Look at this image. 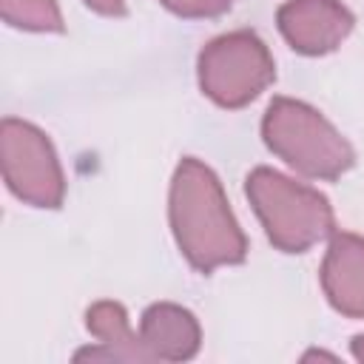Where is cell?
Masks as SVG:
<instances>
[{"mask_svg": "<svg viewBox=\"0 0 364 364\" xmlns=\"http://www.w3.org/2000/svg\"><path fill=\"white\" fill-rule=\"evenodd\" d=\"M168 219L179 253L199 273L239 264L247 256V239L228 205L219 176L193 156H185L171 179Z\"/></svg>", "mask_w": 364, "mask_h": 364, "instance_id": "obj_1", "label": "cell"}, {"mask_svg": "<svg viewBox=\"0 0 364 364\" xmlns=\"http://www.w3.org/2000/svg\"><path fill=\"white\" fill-rule=\"evenodd\" d=\"M0 14L23 31H63L57 0H0Z\"/></svg>", "mask_w": 364, "mask_h": 364, "instance_id": "obj_10", "label": "cell"}, {"mask_svg": "<svg viewBox=\"0 0 364 364\" xmlns=\"http://www.w3.org/2000/svg\"><path fill=\"white\" fill-rule=\"evenodd\" d=\"M139 338L151 361H188L199 353L202 330L188 307L156 301L139 318Z\"/></svg>", "mask_w": 364, "mask_h": 364, "instance_id": "obj_8", "label": "cell"}, {"mask_svg": "<svg viewBox=\"0 0 364 364\" xmlns=\"http://www.w3.org/2000/svg\"><path fill=\"white\" fill-rule=\"evenodd\" d=\"M88 9H94L97 14L105 17H122L125 14V0H82Z\"/></svg>", "mask_w": 364, "mask_h": 364, "instance_id": "obj_12", "label": "cell"}, {"mask_svg": "<svg viewBox=\"0 0 364 364\" xmlns=\"http://www.w3.org/2000/svg\"><path fill=\"white\" fill-rule=\"evenodd\" d=\"M168 11H173L176 17H188V20H196V17H219L225 14L233 0H159Z\"/></svg>", "mask_w": 364, "mask_h": 364, "instance_id": "obj_11", "label": "cell"}, {"mask_svg": "<svg viewBox=\"0 0 364 364\" xmlns=\"http://www.w3.org/2000/svg\"><path fill=\"white\" fill-rule=\"evenodd\" d=\"M350 350H353V358L364 361V336H355V338L350 341Z\"/></svg>", "mask_w": 364, "mask_h": 364, "instance_id": "obj_13", "label": "cell"}, {"mask_svg": "<svg viewBox=\"0 0 364 364\" xmlns=\"http://www.w3.org/2000/svg\"><path fill=\"white\" fill-rule=\"evenodd\" d=\"M85 327L100 344L117 350L122 361H151L139 333L131 327V318L119 301H94L85 310Z\"/></svg>", "mask_w": 364, "mask_h": 364, "instance_id": "obj_9", "label": "cell"}, {"mask_svg": "<svg viewBox=\"0 0 364 364\" xmlns=\"http://www.w3.org/2000/svg\"><path fill=\"white\" fill-rule=\"evenodd\" d=\"M245 193L267 239L284 253H304L333 236L336 219L327 196L304 182L273 168H253L245 179Z\"/></svg>", "mask_w": 364, "mask_h": 364, "instance_id": "obj_3", "label": "cell"}, {"mask_svg": "<svg viewBox=\"0 0 364 364\" xmlns=\"http://www.w3.org/2000/svg\"><path fill=\"white\" fill-rule=\"evenodd\" d=\"M321 290L333 310L364 318V236L333 233L321 262Z\"/></svg>", "mask_w": 364, "mask_h": 364, "instance_id": "obj_7", "label": "cell"}, {"mask_svg": "<svg viewBox=\"0 0 364 364\" xmlns=\"http://www.w3.org/2000/svg\"><path fill=\"white\" fill-rule=\"evenodd\" d=\"M276 23L293 51L318 57L336 51L350 37L355 17L341 0H287Z\"/></svg>", "mask_w": 364, "mask_h": 364, "instance_id": "obj_6", "label": "cell"}, {"mask_svg": "<svg viewBox=\"0 0 364 364\" xmlns=\"http://www.w3.org/2000/svg\"><path fill=\"white\" fill-rule=\"evenodd\" d=\"M310 358H330V361H336V355H333V353H324V350H310V353H304V361H310Z\"/></svg>", "mask_w": 364, "mask_h": 364, "instance_id": "obj_14", "label": "cell"}, {"mask_svg": "<svg viewBox=\"0 0 364 364\" xmlns=\"http://www.w3.org/2000/svg\"><path fill=\"white\" fill-rule=\"evenodd\" d=\"M0 165L9 191L31 208H60L65 176L51 139L31 122L6 117L0 122Z\"/></svg>", "mask_w": 364, "mask_h": 364, "instance_id": "obj_5", "label": "cell"}, {"mask_svg": "<svg viewBox=\"0 0 364 364\" xmlns=\"http://www.w3.org/2000/svg\"><path fill=\"white\" fill-rule=\"evenodd\" d=\"M196 77L208 100L222 108H242L276 80V63L259 34L239 28L213 37L199 51Z\"/></svg>", "mask_w": 364, "mask_h": 364, "instance_id": "obj_4", "label": "cell"}, {"mask_svg": "<svg viewBox=\"0 0 364 364\" xmlns=\"http://www.w3.org/2000/svg\"><path fill=\"white\" fill-rule=\"evenodd\" d=\"M264 145L310 179H338L355 165L353 145L313 105L276 97L262 117Z\"/></svg>", "mask_w": 364, "mask_h": 364, "instance_id": "obj_2", "label": "cell"}]
</instances>
